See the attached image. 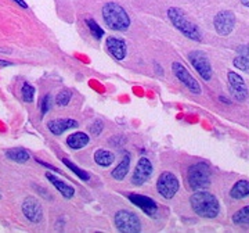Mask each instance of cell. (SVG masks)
Masks as SVG:
<instances>
[{"instance_id": "1", "label": "cell", "mask_w": 249, "mask_h": 233, "mask_svg": "<svg viewBox=\"0 0 249 233\" xmlns=\"http://www.w3.org/2000/svg\"><path fill=\"white\" fill-rule=\"evenodd\" d=\"M191 208L196 215L202 218H216L220 211V204L213 194L208 192H196L190 198Z\"/></svg>"}, {"instance_id": "2", "label": "cell", "mask_w": 249, "mask_h": 233, "mask_svg": "<svg viewBox=\"0 0 249 233\" xmlns=\"http://www.w3.org/2000/svg\"><path fill=\"white\" fill-rule=\"evenodd\" d=\"M103 18L108 28L114 31H126L130 25V18L118 3H107L103 7Z\"/></svg>"}, {"instance_id": "3", "label": "cell", "mask_w": 249, "mask_h": 233, "mask_svg": "<svg viewBox=\"0 0 249 233\" xmlns=\"http://www.w3.org/2000/svg\"><path fill=\"white\" fill-rule=\"evenodd\" d=\"M168 17H169L170 22L173 24V27L178 29L186 38L191 39V40H196V42L202 40V36H201L198 27L184 16V13L181 10L176 9V7H170L168 10Z\"/></svg>"}, {"instance_id": "4", "label": "cell", "mask_w": 249, "mask_h": 233, "mask_svg": "<svg viewBox=\"0 0 249 233\" xmlns=\"http://www.w3.org/2000/svg\"><path fill=\"white\" fill-rule=\"evenodd\" d=\"M188 185L193 190H204L211 185V170L205 162H196L188 168Z\"/></svg>"}, {"instance_id": "5", "label": "cell", "mask_w": 249, "mask_h": 233, "mask_svg": "<svg viewBox=\"0 0 249 233\" xmlns=\"http://www.w3.org/2000/svg\"><path fill=\"white\" fill-rule=\"evenodd\" d=\"M115 226L121 232L134 233L142 231V224H140L139 216L126 210H121L115 214Z\"/></svg>"}, {"instance_id": "6", "label": "cell", "mask_w": 249, "mask_h": 233, "mask_svg": "<svg viewBox=\"0 0 249 233\" xmlns=\"http://www.w3.org/2000/svg\"><path fill=\"white\" fill-rule=\"evenodd\" d=\"M157 189L160 192V194L163 198H173L175 194L180 189V183H178V178L175 176V174L172 172H163L158 178L157 182Z\"/></svg>"}, {"instance_id": "7", "label": "cell", "mask_w": 249, "mask_h": 233, "mask_svg": "<svg viewBox=\"0 0 249 233\" xmlns=\"http://www.w3.org/2000/svg\"><path fill=\"white\" fill-rule=\"evenodd\" d=\"M172 71L176 75V78H178V81L181 82L190 92H193V93H196V95H199V93H201V86H199L198 81H196V78H194L190 72L187 71L186 67H184L183 64L173 63L172 64Z\"/></svg>"}, {"instance_id": "8", "label": "cell", "mask_w": 249, "mask_h": 233, "mask_svg": "<svg viewBox=\"0 0 249 233\" xmlns=\"http://www.w3.org/2000/svg\"><path fill=\"white\" fill-rule=\"evenodd\" d=\"M213 25L216 32L220 36L230 35L232 32V29H234V27H235V16H234V13L229 11V10L220 11L214 17Z\"/></svg>"}, {"instance_id": "9", "label": "cell", "mask_w": 249, "mask_h": 233, "mask_svg": "<svg viewBox=\"0 0 249 233\" xmlns=\"http://www.w3.org/2000/svg\"><path fill=\"white\" fill-rule=\"evenodd\" d=\"M188 58L193 64V67L196 70V72L202 77V79L209 81L212 78V67H211V63H209V60L205 56V53L196 50V52L190 53Z\"/></svg>"}, {"instance_id": "10", "label": "cell", "mask_w": 249, "mask_h": 233, "mask_svg": "<svg viewBox=\"0 0 249 233\" xmlns=\"http://www.w3.org/2000/svg\"><path fill=\"white\" fill-rule=\"evenodd\" d=\"M22 213L32 224H39L43 219V208L35 197H27L22 201Z\"/></svg>"}, {"instance_id": "11", "label": "cell", "mask_w": 249, "mask_h": 233, "mask_svg": "<svg viewBox=\"0 0 249 233\" xmlns=\"http://www.w3.org/2000/svg\"><path fill=\"white\" fill-rule=\"evenodd\" d=\"M152 175V164L147 157H142L137 165L136 170L133 172V178H132V183L136 186H142L147 180L151 178Z\"/></svg>"}, {"instance_id": "12", "label": "cell", "mask_w": 249, "mask_h": 233, "mask_svg": "<svg viewBox=\"0 0 249 233\" xmlns=\"http://www.w3.org/2000/svg\"><path fill=\"white\" fill-rule=\"evenodd\" d=\"M229 85H230V92H231L232 97L238 101H244L248 97V88L247 83L235 72H229Z\"/></svg>"}, {"instance_id": "13", "label": "cell", "mask_w": 249, "mask_h": 233, "mask_svg": "<svg viewBox=\"0 0 249 233\" xmlns=\"http://www.w3.org/2000/svg\"><path fill=\"white\" fill-rule=\"evenodd\" d=\"M129 200L134 206L139 207L144 214L150 216H155L158 214V204L151 197L142 196V194H129Z\"/></svg>"}, {"instance_id": "14", "label": "cell", "mask_w": 249, "mask_h": 233, "mask_svg": "<svg viewBox=\"0 0 249 233\" xmlns=\"http://www.w3.org/2000/svg\"><path fill=\"white\" fill-rule=\"evenodd\" d=\"M78 126V122L75 119H71V118H62V119H52L47 122V128L49 131L53 135H62L65 131L68 129H72V128H76Z\"/></svg>"}, {"instance_id": "15", "label": "cell", "mask_w": 249, "mask_h": 233, "mask_svg": "<svg viewBox=\"0 0 249 233\" xmlns=\"http://www.w3.org/2000/svg\"><path fill=\"white\" fill-rule=\"evenodd\" d=\"M107 50L112 57H115L116 60H124L126 57V43L122 39L115 38V36H109L107 39Z\"/></svg>"}, {"instance_id": "16", "label": "cell", "mask_w": 249, "mask_h": 233, "mask_svg": "<svg viewBox=\"0 0 249 233\" xmlns=\"http://www.w3.org/2000/svg\"><path fill=\"white\" fill-rule=\"evenodd\" d=\"M46 178H47V180H50V182L53 183L54 188L57 189V190H58V192L62 194V197L64 198L73 197V194H75V189L72 188L71 185L65 183L64 180L58 179L57 176H54V175H52V174H46Z\"/></svg>"}, {"instance_id": "17", "label": "cell", "mask_w": 249, "mask_h": 233, "mask_svg": "<svg viewBox=\"0 0 249 233\" xmlns=\"http://www.w3.org/2000/svg\"><path fill=\"white\" fill-rule=\"evenodd\" d=\"M89 136L86 134H83V132H75V134H72L68 136V139H67V143L68 146L73 149V150H79V149H83L85 146H88L89 144Z\"/></svg>"}, {"instance_id": "18", "label": "cell", "mask_w": 249, "mask_h": 233, "mask_svg": "<svg viewBox=\"0 0 249 233\" xmlns=\"http://www.w3.org/2000/svg\"><path fill=\"white\" fill-rule=\"evenodd\" d=\"M230 196L235 200L249 197V182L248 180H238L230 190Z\"/></svg>"}, {"instance_id": "19", "label": "cell", "mask_w": 249, "mask_h": 233, "mask_svg": "<svg viewBox=\"0 0 249 233\" xmlns=\"http://www.w3.org/2000/svg\"><path fill=\"white\" fill-rule=\"evenodd\" d=\"M6 157L14 162H19V164H24L29 160V153L25 149H21V147H16V149H10L6 152Z\"/></svg>"}, {"instance_id": "20", "label": "cell", "mask_w": 249, "mask_h": 233, "mask_svg": "<svg viewBox=\"0 0 249 233\" xmlns=\"http://www.w3.org/2000/svg\"><path fill=\"white\" fill-rule=\"evenodd\" d=\"M129 168H130V157L129 155H124V158L121 161V164L116 167L115 170L112 171V178L116 180H122L124 179V176L127 175L129 172Z\"/></svg>"}, {"instance_id": "21", "label": "cell", "mask_w": 249, "mask_h": 233, "mask_svg": "<svg viewBox=\"0 0 249 233\" xmlns=\"http://www.w3.org/2000/svg\"><path fill=\"white\" fill-rule=\"evenodd\" d=\"M115 160V155L108 150H97L94 154V161L97 162L100 167H109Z\"/></svg>"}, {"instance_id": "22", "label": "cell", "mask_w": 249, "mask_h": 233, "mask_svg": "<svg viewBox=\"0 0 249 233\" xmlns=\"http://www.w3.org/2000/svg\"><path fill=\"white\" fill-rule=\"evenodd\" d=\"M232 222L238 226H247L249 228V206L241 208L232 215Z\"/></svg>"}, {"instance_id": "23", "label": "cell", "mask_w": 249, "mask_h": 233, "mask_svg": "<svg viewBox=\"0 0 249 233\" xmlns=\"http://www.w3.org/2000/svg\"><path fill=\"white\" fill-rule=\"evenodd\" d=\"M62 162H64V164H65V165H67V167H68V168H70V170H71L73 174H76V176H78L79 179H82V180H89L90 179V175L88 174V172H86V171L80 170L79 167H76V165H75L73 162L70 161V160L64 158V160H62Z\"/></svg>"}, {"instance_id": "24", "label": "cell", "mask_w": 249, "mask_h": 233, "mask_svg": "<svg viewBox=\"0 0 249 233\" xmlns=\"http://www.w3.org/2000/svg\"><path fill=\"white\" fill-rule=\"evenodd\" d=\"M35 88L31 85V83H28L25 82L24 85H22V90H21V95H22V99L24 101H27V103H32L34 101V97H35Z\"/></svg>"}, {"instance_id": "25", "label": "cell", "mask_w": 249, "mask_h": 233, "mask_svg": "<svg viewBox=\"0 0 249 233\" xmlns=\"http://www.w3.org/2000/svg\"><path fill=\"white\" fill-rule=\"evenodd\" d=\"M86 24H88V27H89L91 35L94 36L97 40H100V39L104 36V31H103V28L100 27L94 19H86Z\"/></svg>"}, {"instance_id": "26", "label": "cell", "mask_w": 249, "mask_h": 233, "mask_svg": "<svg viewBox=\"0 0 249 233\" xmlns=\"http://www.w3.org/2000/svg\"><path fill=\"white\" fill-rule=\"evenodd\" d=\"M71 97H72L71 90H68V89L61 90V92L57 95V104H58V106H67V104L71 101Z\"/></svg>"}, {"instance_id": "27", "label": "cell", "mask_w": 249, "mask_h": 233, "mask_svg": "<svg viewBox=\"0 0 249 233\" xmlns=\"http://www.w3.org/2000/svg\"><path fill=\"white\" fill-rule=\"evenodd\" d=\"M234 65L237 68H240L241 71L249 72V58H247L245 56H238L234 58Z\"/></svg>"}, {"instance_id": "28", "label": "cell", "mask_w": 249, "mask_h": 233, "mask_svg": "<svg viewBox=\"0 0 249 233\" xmlns=\"http://www.w3.org/2000/svg\"><path fill=\"white\" fill-rule=\"evenodd\" d=\"M40 110H42V116H46L52 110V96L50 95H46L45 97L42 99Z\"/></svg>"}, {"instance_id": "29", "label": "cell", "mask_w": 249, "mask_h": 233, "mask_svg": "<svg viewBox=\"0 0 249 233\" xmlns=\"http://www.w3.org/2000/svg\"><path fill=\"white\" fill-rule=\"evenodd\" d=\"M103 128H104L103 122H101V121H96L94 124L90 125V132L97 136V135H100V132H103Z\"/></svg>"}, {"instance_id": "30", "label": "cell", "mask_w": 249, "mask_h": 233, "mask_svg": "<svg viewBox=\"0 0 249 233\" xmlns=\"http://www.w3.org/2000/svg\"><path fill=\"white\" fill-rule=\"evenodd\" d=\"M237 50H238V54H241V56H245L247 58H249V45L248 46H240Z\"/></svg>"}, {"instance_id": "31", "label": "cell", "mask_w": 249, "mask_h": 233, "mask_svg": "<svg viewBox=\"0 0 249 233\" xmlns=\"http://www.w3.org/2000/svg\"><path fill=\"white\" fill-rule=\"evenodd\" d=\"M37 162H39V164H42V165H43V167H46V168H50V170L55 171V172H60V170H57V168H54L53 165H50V164H47V162L40 161V160H37Z\"/></svg>"}, {"instance_id": "32", "label": "cell", "mask_w": 249, "mask_h": 233, "mask_svg": "<svg viewBox=\"0 0 249 233\" xmlns=\"http://www.w3.org/2000/svg\"><path fill=\"white\" fill-rule=\"evenodd\" d=\"M13 1H16L18 6H21L22 9H28V4L24 1V0H13Z\"/></svg>"}, {"instance_id": "33", "label": "cell", "mask_w": 249, "mask_h": 233, "mask_svg": "<svg viewBox=\"0 0 249 233\" xmlns=\"http://www.w3.org/2000/svg\"><path fill=\"white\" fill-rule=\"evenodd\" d=\"M0 65H1V67H9V65H13V64L10 63V61H1V60H0Z\"/></svg>"}, {"instance_id": "34", "label": "cell", "mask_w": 249, "mask_h": 233, "mask_svg": "<svg viewBox=\"0 0 249 233\" xmlns=\"http://www.w3.org/2000/svg\"><path fill=\"white\" fill-rule=\"evenodd\" d=\"M241 3H242L245 7H249V0H241Z\"/></svg>"}]
</instances>
